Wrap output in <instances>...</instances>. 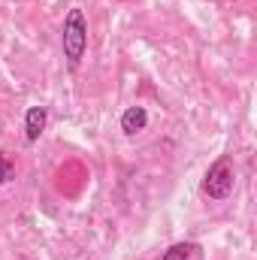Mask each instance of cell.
<instances>
[{
	"instance_id": "obj_1",
	"label": "cell",
	"mask_w": 257,
	"mask_h": 260,
	"mask_svg": "<svg viewBox=\"0 0 257 260\" xmlns=\"http://www.w3.org/2000/svg\"><path fill=\"white\" fill-rule=\"evenodd\" d=\"M61 49H64V58L70 70H79L85 52H88V18H85V9L82 6H73L64 18V27H61Z\"/></svg>"
},
{
	"instance_id": "obj_2",
	"label": "cell",
	"mask_w": 257,
	"mask_h": 260,
	"mask_svg": "<svg viewBox=\"0 0 257 260\" xmlns=\"http://www.w3.org/2000/svg\"><path fill=\"white\" fill-rule=\"evenodd\" d=\"M233 185H236L233 160H230V154H221L203 176V194L209 200H227L233 194Z\"/></svg>"
},
{
	"instance_id": "obj_3",
	"label": "cell",
	"mask_w": 257,
	"mask_h": 260,
	"mask_svg": "<svg viewBox=\"0 0 257 260\" xmlns=\"http://www.w3.org/2000/svg\"><path fill=\"white\" fill-rule=\"evenodd\" d=\"M46 124H49V109L46 106H27V112H24V142L27 145L40 142Z\"/></svg>"
},
{
	"instance_id": "obj_4",
	"label": "cell",
	"mask_w": 257,
	"mask_h": 260,
	"mask_svg": "<svg viewBox=\"0 0 257 260\" xmlns=\"http://www.w3.org/2000/svg\"><path fill=\"white\" fill-rule=\"evenodd\" d=\"M145 127H148L145 106H127L121 112V130H124V136H136V133H142Z\"/></svg>"
},
{
	"instance_id": "obj_5",
	"label": "cell",
	"mask_w": 257,
	"mask_h": 260,
	"mask_svg": "<svg viewBox=\"0 0 257 260\" xmlns=\"http://www.w3.org/2000/svg\"><path fill=\"white\" fill-rule=\"evenodd\" d=\"M203 257H206L203 245H200V242H191V239H185V242H173V245L164 251V257L160 260H203Z\"/></svg>"
},
{
	"instance_id": "obj_6",
	"label": "cell",
	"mask_w": 257,
	"mask_h": 260,
	"mask_svg": "<svg viewBox=\"0 0 257 260\" xmlns=\"http://www.w3.org/2000/svg\"><path fill=\"white\" fill-rule=\"evenodd\" d=\"M15 182V164L6 157V151L0 148V185H9Z\"/></svg>"
}]
</instances>
